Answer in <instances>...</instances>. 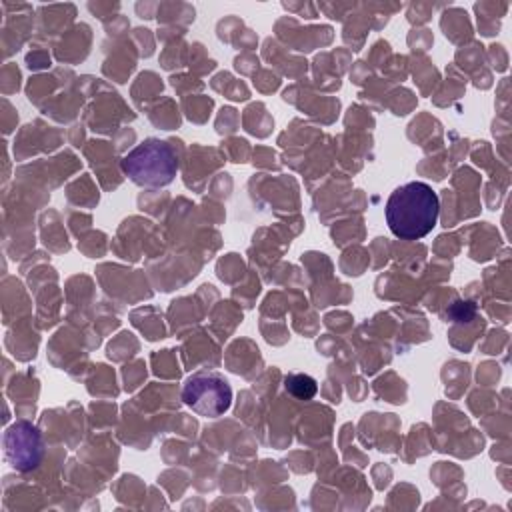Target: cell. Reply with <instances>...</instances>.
Masks as SVG:
<instances>
[{
  "instance_id": "obj_1",
  "label": "cell",
  "mask_w": 512,
  "mask_h": 512,
  "mask_svg": "<svg viewBox=\"0 0 512 512\" xmlns=\"http://www.w3.org/2000/svg\"><path fill=\"white\" fill-rule=\"evenodd\" d=\"M438 194L426 182L398 186L386 202V222L402 240L424 238L438 222Z\"/></svg>"
},
{
  "instance_id": "obj_5",
  "label": "cell",
  "mask_w": 512,
  "mask_h": 512,
  "mask_svg": "<svg viewBox=\"0 0 512 512\" xmlns=\"http://www.w3.org/2000/svg\"><path fill=\"white\" fill-rule=\"evenodd\" d=\"M284 386H286V392H290L292 396H296L300 400L312 398L318 390L316 380L308 374H290V376H286Z\"/></svg>"
},
{
  "instance_id": "obj_4",
  "label": "cell",
  "mask_w": 512,
  "mask_h": 512,
  "mask_svg": "<svg viewBox=\"0 0 512 512\" xmlns=\"http://www.w3.org/2000/svg\"><path fill=\"white\" fill-rule=\"evenodd\" d=\"M42 436L36 426L26 420H18L6 428L4 454L12 468L28 472L42 460Z\"/></svg>"
},
{
  "instance_id": "obj_2",
  "label": "cell",
  "mask_w": 512,
  "mask_h": 512,
  "mask_svg": "<svg viewBox=\"0 0 512 512\" xmlns=\"http://www.w3.org/2000/svg\"><path fill=\"white\" fill-rule=\"evenodd\" d=\"M120 168L136 186L164 188L178 172V156L168 142L146 138L122 156Z\"/></svg>"
},
{
  "instance_id": "obj_3",
  "label": "cell",
  "mask_w": 512,
  "mask_h": 512,
  "mask_svg": "<svg viewBox=\"0 0 512 512\" xmlns=\"http://www.w3.org/2000/svg\"><path fill=\"white\" fill-rule=\"evenodd\" d=\"M182 402L204 418L222 416L232 404V388L228 380L214 372L194 374L184 382Z\"/></svg>"
}]
</instances>
